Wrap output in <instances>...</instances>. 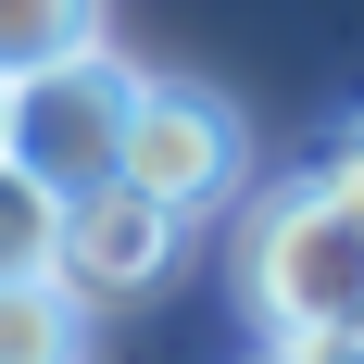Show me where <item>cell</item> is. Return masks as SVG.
Listing matches in <instances>:
<instances>
[{
  "label": "cell",
  "mask_w": 364,
  "mask_h": 364,
  "mask_svg": "<svg viewBox=\"0 0 364 364\" xmlns=\"http://www.w3.org/2000/svg\"><path fill=\"white\" fill-rule=\"evenodd\" d=\"M239 301L264 339H352L364 314V214H352V164H301L289 188H264L252 239H239Z\"/></svg>",
  "instance_id": "cell-1"
},
{
  "label": "cell",
  "mask_w": 364,
  "mask_h": 364,
  "mask_svg": "<svg viewBox=\"0 0 364 364\" xmlns=\"http://www.w3.org/2000/svg\"><path fill=\"white\" fill-rule=\"evenodd\" d=\"M113 188H139L151 214H226L239 188H252V126H239V101H214V88H188V75H139L126 88V139H113Z\"/></svg>",
  "instance_id": "cell-2"
},
{
  "label": "cell",
  "mask_w": 364,
  "mask_h": 364,
  "mask_svg": "<svg viewBox=\"0 0 364 364\" xmlns=\"http://www.w3.org/2000/svg\"><path fill=\"white\" fill-rule=\"evenodd\" d=\"M126 88L139 63H113V50H75V63H38L0 88V164L50 201H88L113 188V139H126Z\"/></svg>",
  "instance_id": "cell-3"
},
{
  "label": "cell",
  "mask_w": 364,
  "mask_h": 364,
  "mask_svg": "<svg viewBox=\"0 0 364 364\" xmlns=\"http://www.w3.org/2000/svg\"><path fill=\"white\" fill-rule=\"evenodd\" d=\"M176 252H188L176 214H151L139 188H88V201H63V226H50V289L63 301H139V289H164Z\"/></svg>",
  "instance_id": "cell-4"
},
{
  "label": "cell",
  "mask_w": 364,
  "mask_h": 364,
  "mask_svg": "<svg viewBox=\"0 0 364 364\" xmlns=\"http://www.w3.org/2000/svg\"><path fill=\"white\" fill-rule=\"evenodd\" d=\"M75 50H101V0H0V88Z\"/></svg>",
  "instance_id": "cell-5"
},
{
  "label": "cell",
  "mask_w": 364,
  "mask_h": 364,
  "mask_svg": "<svg viewBox=\"0 0 364 364\" xmlns=\"http://www.w3.org/2000/svg\"><path fill=\"white\" fill-rule=\"evenodd\" d=\"M88 301H63L50 277H0V364H75Z\"/></svg>",
  "instance_id": "cell-6"
},
{
  "label": "cell",
  "mask_w": 364,
  "mask_h": 364,
  "mask_svg": "<svg viewBox=\"0 0 364 364\" xmlns=\"http://www.w3.org/2000/svg\"><path fill=\"white\" fill-rule=\"evenodd\" d=\"M50 226H63V201L0 164V277H50Z\"/></svg>",
  "instance_id": "cell-7"
},
{
  "label": "cell",
  "mask_w": 364,
  "mask_h": 364,
  "mask_svg": "<svg viewBox=\"0 0 364 364\" xmlns=\"http://www.w3.org/2000/svg\"><path fill=\"white\" fill-rule=\"evenodd\" d=\"M252 364H364V352H352V339H264Z\"/></svg>",
  "instance_id": "cell-8"
}]
</instances>
